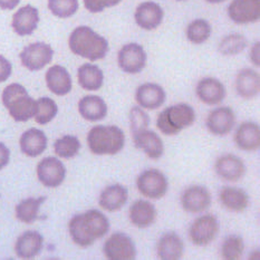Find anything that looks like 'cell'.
<instances>
[{"label":"cell","instance_id":"6da1fadb","mask_svg":"<svg viewBox=\"0 0 260 260\" xmlns=\"http://www.w3.org/2000/svg\"><path fill=\"white\" fill-rule=\"evenodd\" d=\"M73 241L83 248L89 247L96 239L103 238L109 233L110 222L99 210H88L73 217L69 224Z\"/></svg>","mask_w":260,"mask_h":260},{"label":"cell","instance_id":"ac0fdd59","mask_svg":"<svg viewBox=\"0 0 260 260\" xmlns=\"http://www.w3.org/2000/svg\"><path fill=\"white\" fill-rule=\"evenodd\" d=\"M134 145L138 149L142 150L144 153L151 159H159L165 152V146H163L162 140L160 139L153 131L149 129H143L137 134H133Z\"/></svg>","mask_w":260,"mask_h":260},{"label":"cell","instance_id":"f1b7e54d","mask_svg":"<svg viewBox=\"0 0 260 260\" xmlns=\"http://www.w3.org/2000/svg\"><path fill=\"white\" fill-rule=\"evenodd\" d=\"M220 200L224 208L230 211L241 212L249 205V196L244 190L225 186L220 191Z\"/></svg>","mask_w":260,"mask_h":260},{"label":"cell","instance_id":"7bdbcfd3","mask_svg":"<svg viewBox=\"0 0 260 260\" xmlns=\"http://www.w3.org/2000/svg\"><path fill=\"white\" fill-rule=\"evenodd\" d=\"M20 0H0V9L13 10L18 6Z\"/></svg>","mask_w":260,"mask_h":260},{"label":"cell","instance_id":"ffe728a7","mask_svg":"<svg viewBox=\"0 0 260 260\" xmlns=\"http://www.w3.org/2000/svg\"><path fill=\"white\" fill-rule=\"evenodd\" d=\"M44 238L37 231H26L17 239L15 250L17 256L24 259H30L39 255L43 249Z\"/></svg>","mask_w":260,"mask_h":260},{"label":"cell","instance_id":"8992f818","mask_svg":"<svg viewBox=\"0 0 260 260\" xmlns=\"http://www.w3.org/2000/svg\"><path fill=\"white\" fill-rule=\"evenodd\" d=\"M168 180L165 174L156 169H150L140 174L138 189L149 199H160L168 191Z\"/></svg>","mask_w":260,"mask_h":260},{"label":"cell","instance_id":"1f68e13d","mask_svg":"<svg viewBox=\"0 0 260 260\" xmlns=\"http://www.w3.org/2000/svg\"><path fill=\"white\" fill-rule=\"evenodd\" d=\"M45 201V198L41 197L38 199L29 198V199L22 200L18 206L16 207V217L21 222L30 224L38 218L39 208Z\"/></svg>","mask_w":260,"mask_h":260},{"label":"cell","instance_id":"e575fe53","mask_svg":"<svg viewBox=\"0 0 260 260\" xmlns=\"http://www.w3.org/2000/svg\"><path fill=\"white\" fill-rule=\"evenodd\" d=\"M37 102V107H36V113L34 117H35V121L44 125V124H47L53 118L57 115L58 107L55 102L49 99V98H41Z\"/></svg>","mask_w":260,"mask_h":260},{"label":"cell","instance_id":"d590c367","mask_svg":"<svg viewBox=\"0 0 260 260\" xmlns=\"http://www.w3.org/2000/svg\"><path fill=\"white\" fill-rule=\"evenodd\" d=\"M244 249L245 244L241 237L233 235L224 239L221 248V255L227 260H237L241 258Z\"/></svg>","mask_w":260,"mask_h":260},{"label":"cell","instance_id":"ba28073f","mask_svg":"<svg viewBox=\"0 0 260 260\" xmlns=\"http://www.w3.org/2000/svg\"><path fill=\"white\" fill-rule=\"evenodd\" d=\"M104 255L111 260H131L137 257L133 240L122 233L113 234L104 244Z\"/></svg>","mask_w":260,"mask_h":260},{"label":"cell","instance_id":"5bb4252c","mask_svg":"<svg viewBox=\"0 0 260 260\" xmlns=\"http://www.w3.org/2000/svg\"><path fill=\"white\" fill-rule=\"evenodd\" d=\"M38 22V9L32 7L30 5H27L17 10V13H15L11 26H13V29L17 35L27 36L31 35L36 30Z\"/></svg>","mask_w":260,"mask_h":260},{"label":"cell","instance_id":"8fae6325","mask_svg":"<svg viewBox=\"0 0 260 260\" xmlns=\"http://www.w3.org/2000/svg\"><path fill=\"white\" fill-rule=\"evenodd\" d=\"M37 175L41 182L48 188H56L64 182L66 169L56 157L49 156L38 163Z\"/></svg>","mask_w":260,"mask_h":260},{"label":"cell","instance_id":"bcb514c9","mask_svg":"<svg viewBox=\"0 0 260 260\" xmlns=\"http://www.w3.org/2000/svg\"><path fill=\"white\" fill-rule=\"evenodd\" d=\"M179 2H181V0H179Z\"/></svg>","mask_w":260,"mask_h":260},{"label":"cell","instance_id":"ab89813d","mask_svg":"<svg viewBox=\"0 0 260 260\" xmlns=\"http://www.w3.org/2000/svg\"><path fill=\"white\" fill-rule=\"evenodd\" d=\"M122 2V0H84V5L90 13H101L105 8L113 7Z\"/></svg>","mask_w":260,"mask_h":260},{"label":"cell","instance_id":"e0dca14e","mask_svg":"<svg viewBox=\"0 0 260 260\" xmlns=\"http://www.w3.org/2000/svg\"><path fill=\"white\" fill-rule=\"evenodd\" d=\"M135 21L145 30H153L159 27L163 19V10L159 5L152 2L141 4L135 11Z\"/></svg>","mask_w":260,"mask_h":260},{"label":"cell","instance_id":"52a82bcc","mask_svg":"<svg viewBox=\"0 0 260 260\" xmlns=\"http://www.w3.org/2000/svg\"><path fill=\"white\" fill-rule=\"evenodd\" d=\"M54 50L50 45L45 43H34L25 47L20 53L21 64L31 72L44 69L53 59Z\"/></svg>","mask_w":260,"mask_h":260},{"label":"cell","instance_id":"7402d4cb","mask_svg":"<svg viewBox=\"0 0 260 260\" xmlns=\"http://www.w3.org/2000/svg\"><path fill=\"white\" fill-rule=\"evenodd\" d=\"M46 83L52 93L64 96L72 90V77L70 73L63 66L55 65L46 73Z\"/></svg>","mask_w":260,"mask_h":260},{"label":"cell","instance_id":"603a6c76","mask_svg":"<svg viewBox=\"0 0 260 260\" xmlns=\"http://www.w3.org/2000/svg\"><path fill=\"white\" fill-rule=\"evenodd\" d=\"M47 148V138L41 129L30 128L20 138V149L27 156L36 157Z\"/></svg>","mask_w":260,"mask_h":260},{"label":"cell","instance_id":"ee69618b","mask_svg":"<svg viewBox=\"0 0 260 260\" xmlns=\"http://www.w3.org/2000/svg\"><path fill=\"white\" fill-rule=\"evenodd\" d=\"M250 56H251V60L253 61V64L259 66V43H257L255 46H253Z\"/></svg>","mask_w":260,"mask_h":260},{"label":"cell","instance_id":"9a60e30c","mask_svg":"<svg viewBox=\"0 0 260 260\" xmlns=\"http://www.w3.org/2000/svg\"><path fill=\"white\" fill-rule=\"evenodd\" d=\"M236 116L230 107H219L210 112L207 120V127L214 135H227L234 128Z\"/></svg>","mask_w":260,"mask_h":260},{"label":"cell","instance_id":"f546056e","mask_svg":"<svg viewBox=\"0 0 260 260\" xmlns=\"http://www.w3.org/2000/svg\"><path fill=\"white\" fill-rule=\"evenodd\" d=\"M236 87L237 92L244 99H251L259 93L260 88V80L259 74L255 71L245 69L242 70L238 76H237L236 81Z\"/></svg>","mask_w":260,"mask_h":260},{"label":"cell","instance_id":"3957f363","mask_svg":"<svg viewBox=\"0 0 260 260\" xmlns=\"http://www.w3.org/2000/svg\"><path fill=\"white\" fill-rule=\"evenodd\" d=\"M87 143L94 154L114 155L124 148L125 137L120 127L98 125L88 132Z\"/></svg>","mask_w":260,"mask_h":260},{"label":"cell","instance_id":"277c9868","mask_svg":"<svg viewBox=\"0 0 260 260\" xmlns=\"http://www.w3.org/2000/svg\"><path fill=\"white\" fill-rule=\"evenodd\" d=\"M3 103L10 116L17 122H26L36 113L37 102L28 95L20 84H10L3 92Z\"/></svg>","mask_w":260,"mask_h":260},{"label":"cell","instance_id":"f35d334b","mask_svg":"<svg viewBox=\"0 0 260 260\" xmlns=\"http://www.w3.org/2000/svg\"><path fill=\"white\" fill-rule=\"evenodd\" d=\"M129 122H131L132 134H137L146 129L150 124L149 115L140 107H133L129 112Z\"/></svg>","mask_w":260,"mask_h":260},{"label":"cell","instance_id":"d6986e66","mask_svg":"<svg viewBox=\"0 0 260 260\" xmlns=\"http://www.w3.org/2000/svg\"><path fill=\"white\" fill-rule=\"evenodd\" d=\"M197 95L208 105L219 104L225 98V88L217 78L207 77L198 83Z\"/></svg>","mask_w":260,"mask_h":260},{"label":"cell","instance_id":"b9f144b4","mask_svg":"<svg viewBox=\"0 0 260 260\" xmlns=\"http://www.w3.org/2000/svg\"><path fill=\"white\" fill-rule=\"evenodd\" d=\"M10 157V151L4 143L0 142V170L8 165Z\"/></svg>","mask_w":260,"mask_h":260},{"label":"cell","instance_id":"60d3db41","mask_svg":"<svg viewBox=\"0 0 260 260\" xmlns=\"http://www.w3.org/2000/svg\"><path fill=\"white\" fill-rule=\"evenodd\" d=\"M11 72H13L11 63L7 58L0 55V83L7 81L11 75Z\"/></svg>","mask_w":260,"mask_h":260},{"label":"cell","instance_id":"2e32d148","mask_svg":"<svg viewBox=\"0 0 260 260\" xmlns=\"http://www.w3.org/2000/svg\"><path fill=\"white\" fill-rule=\"evenodd\" d=\"M214 170L221 179L236 182L245 175L246 167L240 157L233 154H227L219 157L216 162V166H214Z\"/></svg>","mask_w":260,"mask_h":260},{"label":"cell","instance_id":"7a4b0ae2","mask_svg":"<svg viewBox=\"0 0 260 260\" xmlns=\"http://www.w3.org/2000/svg\"><path fill=\"white\" fill-rule=\"evenodd\" d=\"M69 45L75 55L92 61L103 59L109 52V43L106 39L87 26L77 27L73 30Z\"/></svg>","mask_w":260,"mask_h":260},{"label":"cell","instance_id":"44dd1931","mask_svg":"<svg viewBox=\"0 0 260 260\" xmlns=\"http://www.w3.org/2000/svg\"><path fill=\"white\" fill-rule=\"evenodd\" d=\"M166 92L157 84L146 83L137 90V102L146 110H156L166 102Z\"/></svg>","mask_w":260,"mask_h":260},{"label":"cell","instance_id":"7c38bea8","mask_svg":"<svg viewBox=\"0 0 260 260\" xmlns=\"http://www.w3.org/2000/svg\"><path fill=\"white\" fill-rule=\"evenodd\" d=\"M230 19L236 24H249L260 18V0H234L228 7Z\"/></svg>","mask_w":260,"mask_h":260},{"label":"cell","instance_id":"8d00e7d4","mask_svg":"<svg viewBox=\"0 0 260 260\" xmlns=\"http://www.w3.org/2000/svg\"><path fill=\"white\" fill-rule=\"evenodd\" d=\"M247 47V39L239 34L224 37L219 45V52L223 55H237Z\"/></svg>","mask_w":260,"mask_h":260},{"label":"cell","instance_id":"836d02e7","mask_svg":"<svg viewBox=\"0 0 260 260\" xmlns=\"http://www.w3.org/2000/svg\"><path fill=\"white\" fill-rule=\"evenodd\" d=\"M211 35V26L205 19H197L191 22L186 28V37L193 44H202L207 42Z\"/></svg>","mask_w":260,"mask_h":260},{"label":"cell","instance_id":"30bf717a","mask_svg":"<svg viewBox=\"0 0 260 260\" xmlns=\"http://www.w3.org/2000/svg\"><path fill=\"white\" fill-rule=\"evenodd\" d=\"M118 65L128 74H138L146 65V53L139 44H127L118 53Z\"/></svg>","mask_w":260,"mask_h":260},{"label":"cell","instance_id":"9c48e42d","mask_svg":"<svg viewBox=\"0 0 260 260\" xmlns=\"http://www.w3.org/2000/svg\"><path fill=\"white\" fill-rule=\"evenodd\" d=\"M219 233V222L211 214L198 218L190 228V238L197 246H208Z\"/></svg>","mask_w":260,"mask_h":260},{"label":"cell","instance_id":"f6af8a7d","mask_svg":"<svg viewBox=\"0 0 260 260\" xmlns=\"http://www.w3.org/2000/svg\"><path fill=\"white\" fill-rule=\"evenodd\" d=\"M207 2L210 3V4H219V3L225 2V0H207Z\"/></svg>","mask_w":260,"mask_h":260},{"label":"cell","instance_id":"74e56055","mask_svg":"<svg viewBox=\"0 0 260 260\" xmlns=\"http://www.w3.org/2000/svg\"><path fill=\"white\" fill-rule=\"evenodd\" d=\"M48 8L59 18H69L78 9V0H48Z\"/></svg>","mask_w":260,"mask_h":260},{"label":"cell","instance_id":"4fadbf2b","mask_svg":"<svg viewBox=\"0 0 260 260\" xmlns=\"http://www.w3.org/2000/svg\"><path fill=\"white\" fill-rule=\"evenodd\" d=\"M181 202L185 211L192 213L202 212L210 207L211 194L205 186L192 185L183 192Z\"/></svg>","mask_w":260,"mask_h":260},{"label":"cell","instance_id":"5b68a950","mask_svg":"<svg viewBox=\"0 0 260 260\" xmlns=\"http://www.w3.org/2000/svg\"><path fill=\"white\" fill-rule=\"evenodd\" d=\"M196 121L194 110L188 104H177L167 107L157 116L156 125L166 135H175Z\"/></svg>","mask_w":260,"mask_h":260},{"label":"cell","instance_id":"83f0119b","mask_svg":"<svg viewBox=\"0 0 260 260\" xmlns=\"http://www.w3.org/2000/svg\"><path fill=\"white\" fill-rule=\"evenodd\" d=\"M183 241L174 233L162 236L157 244V255L163 260H177L183 255Z\"/></svg>","mask_w":260,"mask_h":260},{"label":"cell","instance_id":"cb8c5ba5","mask_svg":"<svg viewBox=\"0 0 260 260\" xmlns=\"http://www.w3.org/2000/svg\"><path fill=\"white\" fill-rule=\"evenodd\" d=\"M80 114L90 122L102 121L107 115V105L103 99L96 95H88L83 98L78 103Z\"/></svg>","mask_w":260,"mask_h":260},{"label":"cell","instance_id":"4dcf8cb0","mask_svg":"<svg viewBox=\"0 0 260 260\" xmlns=\"http://www.w3.org/2000/svg\"><path fill=\"white\" fill-rule=\"evenodd\" d=\"M78 84L86 90H98L103 86L104 74L100 67L93 64H84L77 71Z\"/></svg>","mask_w":260,"mask_h":260},{"label":"cell","instance_id":"d4e9b609","mask_svg":"<svg viewBox=\"0 0 260 260\" xmlns=\"http://www.w3.org/2000/svg\"><path fill=\"white\" fill-rule=\"evenodd\" d=\"M127 190L121 184L107 186L100 196V206L110 212L118 211L127 201Z\"/></svg>","mask_w":260,"mask_h":260},{"label":"cell","instance_id":"484cf974","mask_svg":"<svg viewBox=\"0 0 260 260\" xmlns=\"http://www.w3.org/2000/svg\"><path fill=\"white\" fill-rule=\"evenodd\" d=\"M156 209L145 200L135 201L129 208V220L138 228H148L155 221Z\"/></svg>","mask_w":260,"mask_h":260},{"label":"cell","instance_id":"d6a6232c","mask_svg":"<svg viewBox=\"0 0 260 260\" xmlns=\"http://www.w3.org/2000/svg\"><path fill=\"white\" fill-rule=\"evenodd\" d=\"M81 149L80 140L73 135H65V137L56 140L54 144V150L56 155L64 159H71L77 155Z\"/></svg>","mask_w":260,"mask_h":260},{"label":"cell","instance_id":"4316f807","mask_svg":"<svg viewBox=\"0 0 260 260\" xmlns=\"http://www.w3.org/2000/svg\"><path fill=\"white\" fill-rule=\"evenodd\" d=\"M235 139L241 150L255 151L260 146V127L253 122L242 123L237 129Z\"/></svg>","mask_w":260,"mask_h":260}]
</instances>
